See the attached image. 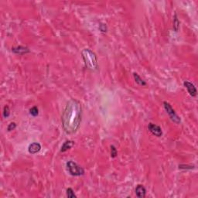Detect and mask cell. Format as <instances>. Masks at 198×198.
Wrapping results in <instances>:
<instances>
[{"label": "cell", "mask_w": 198, "mask_h": 198, "mask_svg": "<svg viewBox=\"0 0 198 198\" xmlns=\"http://www.w3.org/2000/svg\"><path fill=\"white\" fill-rule=\"evenodd\" d=\"M81 55L82 58L84 60V65L87 69L92 70V71L97 70V67H98L97 57L95 53H94L91 50L88 48H85L81 51Z\"/></svg>", "instance_id": "2"}, {"label": "cell", "mask_w": 198, "mask_h": 198, "mask_svg": "<svg viewBox=\"0 0 198 198\" xmlns=\"http://www.w3.org/2000/svg\"><path fill=\"white\" fill-rule=\"evenodd\" d=\"M9 115H10V110H9V108L8 106L5 105L3 109V117L4 118H8Z\"/></svg>", "instance_id": "16"}, {"label": "cell", "mask_w": 198, "mask_h": 198, "mask_svg": "<svg viewBox=\"0 0 198 198\" xmlns=\"http://www.w3.org/2000/svg\"><path fill=\"white\" fill-rule=\"evenodd\" d=\"M179 22L177 19L176 14H175L174 19H173V27H174V29L176 32H177L178 29H179Z\"/></svg>", "instance_id": "14"}, {"label": "cell", "mask_w": 198, "mask_h": 198, "mask_svg": "<svg viewBox=\"0 0 198 198\" xmlns=\"http://www.w3.org/2000/svg\"><path fill=\"white\" fill-rule=\"evenodd\" d=\"M15 128H16V124H15V122H11L10 124L8 125V127H7V130L9 131H11L12 130L15 129Z\"/></svg>", "instance_id": "17"}, {"label": "cell", "mask_w": 198, "mask_h": 198, "mask_svg": "<svg viewBox=\"0 0 198 198\" xmlns=\"http://www.w3.org/2000/svg\"><path fill=\"white\" fill-rule=\"evenodd\" d=\"M164 108L166 110V113L168 114V115L169 116L170 119L172 120L173 122L176 123V124H179L181 121L180 118L177 115V114L176 113V111H174V109L172 108V106L169 103H168L167 101H164L163 102Z\"/></svg>", "instance_id": "4"}, {"label": "cell", "mask_w": 198, "mask_h": 198, "mask_svg": "<svg viewBox=\"0 0 198 198\" xmlns=\"http://www.w3.org/2000/svg\"><path fill=\"white\" fill-rule=\"evenodd\" d=\"M12 53H15V54L23 55V54H26V53H29L30 50H29V48L26 47V46H15V47H12Z\"/></svg>", "instance_id": "7"}, {"label": "cell", "mask_w": 198, "mask_h": 198, "mask_svg": "<svg viewBox=\"0 0 198 198\" xmlns=\"http://www.w3.org/2000/svg\"><path fill=\"white\" fill-rule=\"evenodd\" d=\"M41 149V145L38 142L31 143L28 147V151L30 154H36L39 152Z\"/></svg>", "instance_id": "9"}, {"label": "cell", "mask_w": 198, "mask_h": 198, "mask_svg": "<svg viewBox=\"0 0 198 198\" xmlns=\"http://www.w3.org/2000/svg\"><path fill=\"white\" fill-rule=\"evenodd\" d=\"M67 168L70 174L73 176H79L84 174V169L72 160L67 162Z\"/></svg>", "instance_id": "3"}, {"label": "cell", "mask_w": 198, "mask_h": 198, "mask_svg": "<svg viewBox=\"0 0 198 198\" xmlns=\"http://www.w3.org/2000/svg\"><path fill=\"white\" fill-rule=\"evenodd\" d=\"M133 77H134V79H135V82H136V84H138V85L145 86L147 84L146 82H145V80H142V79L141 78V77H140L137 73H133Z\"/></svg>", "instance_id": "11"}, {"label": "cell", "mask_w": 198, "mask_h": 198, "mask_svg": "<svg viewBox=\"0 0 198 198\" xmlns=\"http://www.w3.org/2000/svg\"><path fill=\"white\" fill-rule=\"evenodd\" d=\"M29 114L33 117L37 116L38 114H39V110H38V108L36 106H33L32 108H31L29 109Z\"/></svg>", "instance_id": "12"}, {"label": "cell", "mask_w": 198, "mask_h": 198, "mask_svg": "<svg viewBox=\"0 0 198 198\" xmlns=\"http://www.w3.org/2000/svg\"><path fill=\"white\" fill-rule=\"evenodd\" d=\"M67 196L68 198H76L77 196L75 195L72 188H67Z\"/></svg>", "instance_id": "13"}, {"label": "cell", "mask_w": 198, "mask_h": 198, "mask_svg": "<svg viewBox=\"0 0 198 198\" xmlns=\"http://www.w3.org/2000/svg\"><path fill=\"white\" fill-rule=\"evenodd\" d=\"M99 29H100V30L103 32H105L106 31H107V27H106V26L104 25V24H101V26H100V27H99Z\"/></svg>", "instance_id": "18"}, {"label": "cell", "mask_w": 198, "mask_h": 198, "mask_svg": "<svg viewBox=\"0 0 198 198\" xmlns=\"http://www.w3.org/2000/svg\"><path fill=\"white\" fill-rule=\"evenodd\" d=\"M135 194L138 198H144L146 195V189L143 185L138 184L135 188Z\"/></svg>", "instance_id": "8"}, {"label": "cell", "mask_w": 198, "mask_h": 198, "mask_svg": "<svg viewBox=\"0 0 198 198\" xmlns=\"http://www.w3.org/2000/svg\"><path fill=\"white\" fill-rule=\"evenodd\" d=\"M183 85L187 89V91L189 94V95L192 96V97H195L196 95V92H197L196 91V88L194 86V84H192L191 82L186 80V81L183 82Z\"/></svg>", "instance_id": "6"}, {"label": "cell", "mask_w": 198, "mask_h": 198, "mask_svg": "<svg viewBox=\"0 0 198 198\" xmlns=\"http://www.w3.org/2000/svg\"><path fill=\"white\" fill-rule=\"evenodd\" d=\"M82 119V107L76 99H70L63 110L62 126L65 132L73 134L79 129Z\"/></svg>", "instance_id": "1"}, {"label": "cell", "mask_w": 198, "mask_h": 198, "mask_svg": "<svg viewBox=\"0 0 198 198\" xmlns=\"http://www.w3.org/2000/svg\"><path fill=\"white\" fill-rule=\"evenodd\" d=\"M74 145V142L73 141H70V140H67L66 142H63V144L62 145L61 148H60V152H64L66 151H67L68 149L71 148Z\"/></svg>", "instance_id": "10"}, {"label": "cell", "mask_w": 198, "mask_h": 198, "mask_svg": "<svg viewBox=\"0 0 198 198\" xmlns=\"http://www.w3.org/2000/svg\"><path fill=\"white\" fill-rule=\"evenodd\" d=\"M148 129L151 133L156 137H161L162 135V131L159 125L153 124V123H149L148 125Z\"/></svg>", "instance_id": "5"}, {"label": "cell", "mask_w": 198, "mask_h": 198, "mask_svg": "<svg viewBox=\"0 0 198 198\" xmlns=\"http://www.w3.org/2000/svg\"><path fill=\"white\" fill-rule=\"evenodd\" d=\"M111 158H115L118 155V151H117V148H115V146L114 145H111Z\"/></svg>", "instance_id": "15"}]
</instances>
